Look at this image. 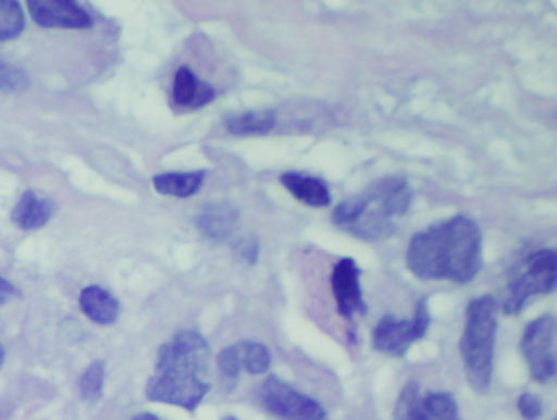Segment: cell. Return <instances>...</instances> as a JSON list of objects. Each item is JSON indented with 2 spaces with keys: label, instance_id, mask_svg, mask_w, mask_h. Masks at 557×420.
I'll use <instances>...</instances> for the list:
<instances>
[{
  "label": "cell",
  "instance_id": "cell-5",
  "mask_svg": "<svg viewBox=\"0 0 557 420\" xmlns=\"http://www.w3.org/2000/svg\"><path fill=\"white\" fill-rule=\"evenodd\" d=\"M557 256L553 249L534 250L521 259L508 273L505 314H518L528 299L537 295H549L556 289Z\"/></svg>",
  "mask_w": 557,
  "mask_h": 420
},
{
  "label": "cell",
  "instance_id": "cell-4",
  "mask_svg": "<svg viewBox=\"0 0 557 420\" xmlns=\"http://www.w3.org/2000/svg\"><path fill=\"white\" fill-rule=\"evenodd\" d=\"M498 305L485 295L472 299L466 309V324L459 341L466 378L474 393H487L494 367Z\"/></svg>",
  "mask_w": 557,
  "mask_h": 420
},
{
  "label": "cell",
  "instance_id": "cell-9",
  "mask_svg": "<svg viewBox=\"0 0 557 420\" xmlns=\"http://www.w3.org/2000/svg\"><path fill=\"white\" fill-rule=\"evenodd\" d=\"M394 420H459L458 404L453 394L422 393L417 381H409L397 397Z\"/></svg>",
  "mask_w": 557,
  "mask_h": 420
},
{
  "label": "cell",
  "instance_id": "cell-23",
  "mask_svg": "<svg viewBox=\"0 0 557 420\" xmlns=\"http://www.w3.org/2000/svg\"><path fill=\"white\" fill-rule=\"evenodd\" d=\"M27 87L28 77L21 70L0 63V90H4V92H22Z\"/></svg>",
  "mask_w": 557,
  "mask_h": 420
},
{
  "label": "cell",
  "instance_id": "cell-15",
  "mask_svg": "<svg viewBox=\"0 0 557 420\" xmlns=\"http://www.w3.org/2000/svg\"><path fill=\"white\" fill-rule=\"evenodd\" d=\"M79 306L90 321L100 325H110L116 322L120 316V302L112 293L102 286H87L83 289Z\"/></svg>",
  "mask_w": 557,
  "mask_h": 420
},
{
  "label": "cell",
  "instance_id": "cell-11",
  "mask_svg": "<svg viewBox=\"0 0 557 420\" xmlns=\"http://www.w3.org/2000/svg\"><path fill=\"white\" fill-rule=\"evenodd\" d=\"M360 267L354 259L338 260L332 270V292H334L337 311L342 318L351 319L355 314H367V302L360 285Z\"/></svg>",
  "mask_w": 557,
  "mask_h": 420
},
{
  "label": "cell",
  "instance_id": "cell-6",
  "mask_svg": "<svg viewBox=\"0 0 557 420\" xmlns=\"http://www.w3.org/2000/svg\"><path fill=\"white\" fill-rule=\"evenodd\" d=\"M429 299L423 296L417 302L416 314L412 319H397L384 316L371 334L373 348L387 357L400 358L409 351L412 344L425 337L430 328Z\"/></svg>",
  "mask_w": 557,
  "mask_h": 420
},
{
  "label": "cell",
  "instance_id": "cell-24",
  "mask_svg": "<svg viewBox=\"0 0 557 420\" xmlns=\"http://www.w3.org/2000/svg\"><path fill=\"white\" fill-rule=\"evenodd\" d=\"M517 407L520 410L521 417L527 420L540 419L541 413H543V403H541L540 397L531 393L521 394L518 397Z\"/></svg>",
  "mask_w": 557,
  "mask_h": 420
},
{
  "label": "cell",
  "instance_id": "cell-21",
  "mask_svg": "<svg viewBox=\"0 0 557 420\" xmlns=\"http://www.w3.org/2000/svg\"><path fill=\"white\" fill-rule=\"evenodd\" d=\"M103 383H106V363L94 361L86 373L81 378V396L86 403L94 404L102 397Z\"/></svg>",
  "mask_w": 557,
  "mask_h": 420
},
{
  "label": "cell",
  "instance_id": "cell-3",
  "mask_svg": "<svg viewBox=\"0 0 557 420\" xmlns=\"http://www.w3.org/2000/svg\"><path fill=\"white\" fill-rule=\"evenodd\" d=\"M412 190L400 175H389L368 185L357 197L342 201L332 221L338 230L367 243L387 239L397 227V220L409 210Z\"/></svg>",
  "mask_w": 557,
  "mask_h": 420
},
{
  "label": "cell",
  "instance_id": "cell-1",
  "mask_svg": "<svg viewBox=\"0 0 557 420\" xmlns=\"http://www.w3.org/2000/svg\"><path fill=\"white\" fill-rule=\"evenodd\" d=\"M406 260L417 279L471 283L484 263L481 230L465 214L432 224L412 236Z\"/></svg>",
  "mask_w": 557,
  "mask_h": 420
},
{
  "label": "cell",
  "instance_id": "cell-7",
  "mask_svg": "<svg viewBox=\"0 0 557 420\" xmlns=\"http://www.w3.org/2000/svg\"><path fill=\"white\" fill-rule=\"evenodd\" d=\"M556 319L553 314L540 316L524 329L521 354L531 378L544 384L556 376Z\"/></svg>",
  "mask_w": 557,
  "mask_h": 420
},
{
  "label": "cell",
  "instance_id": "cell-12",
  "mask_svg": "<svg viewBox=\"0 0 557 420\" xmlns=\"http://www.w3.org/2000/svg\"><path fill=\"white\" fill-rule=\"evenodd\" d=\"M216 90L208 83L198 79L190 67H178L175 74L172 99L178 109L200 110L213 102Z\"/></svg>",
  "mask_w": 557,
  "mask_h": 420
},
{
  "label": "cell",
  "instance_id": "cell-16",
  "mask_svg": "<svg viewBox=\"0 0 557 420\" xmlns=\"http://www.w3.org/2000/svg\"><path fill=\"white\" fill-rule=\"evenodd\" d=\"M239 213L230 203H213L197 218V227L211 240H226L236 227Z\"/></svg>",
  "mask_w": 557,
  "mask_h": 420
},
{
  "label": "cell",
  "instance_id": "cell-14",
  "mask_svg": "<svg viewBox=\"0 0 557 420\" xmlns=\"http://www.w3.org/2000/svg\"><path fill=\"white\" fill-rule=\"evenodd\" d=\"M280 182L296 200L308 207L325 208L331 205V192L321 178L298 174V172H286L280 177Z\"/></svg>",
  "mask_w": 557,
  "mask_h": 420
},
{
  "label": "cell",
  "instance_id": "cell-17",
  "mask_svg": "<svg viewBox=\"0 0 557 420\" xmlns=\"http://www.w3.org/2000/svg\"><path fill=\"white\" fill-rule=\"evenodd\" d=\"M207 171L165 172L152 178L156 192L165 197L190 198L200 192Z\"/></svg>",
  "mask_w": 557,
  "mask_h": 420
},
{
  "label": "cell",
  "instance_id": "cell-13",
  "mask_svg": "<svg viewBox=\"0 0 557 420\" xmlns=\"http://www.w3.org/2000/svg\"><path fill=\"white\" fill-rule=\"evenodd\" d=\"M54 213L57 205L51 198L44 197L35 190H27L12 210V223L24 231L40 230L50 223Z\"/></svg>",
  "mask_w": 557,
  "mask_h": 420
},
{
  "label": "cell",
  "instance_id": "cell-28",
  "mask_svg": "<svg viewBox=\"0 0 557 420\" xmlns=\"http://www.w3.org/2000/svg\"><path fill=\"white\" fill-rule=\"evenodd\" d=\"M2 363H4V348L0 345V367H2Z\"/></svg>",
  "mask_w": 557,
  "mask_h": 420
},
{
  "label": "cell",
  "instance_id": "cell-25",
  "mask_svg": "<svg viewBox=\"0 0 557 420\" xmlns=\"http://www.w3.org/2000/svg\"><path fill=\"white\" fill-rule=\"evenodd\" d=\"M240 256L249 263H256L259 260V239L256 236L247 237V239L240 240L239 247Z\"/></svg>",
  "mask_w": 557,
  "mask_h": 420
},
{
  "label": "cell",
  "instance_id": "cell-26",
  "mask_svg": "<svg viewBox=\"0 0 557 420\" xmlns=\"http://www.w3.org/2000/svg\"><path fill=\"white\" fill-rule=\"evenodd\" d=\"M17 295L18 289L11 282L0 276V306H4L9 299L15 298Z\"/></svg>",
  "mask_w": 557,
  "mask_h": 420
},
{
  "label": "cell",
  "instance_id": "cell-20",
  "mask_svg": "<svg viewBox=\"0 0 557 420\" xmlns=\"http://www.w3.org/2000/svg\"><path fill=\"white\" fill-rule=\"evenodd\" d=\"M25 28L24 9L15 0H0V41L21 37Z\"/></svg>",
  "mask_w": 557,
  "mask_h": 420
},
{
  "label": "cell",
  "instance_id": "cell-19",
  "mask_svg": "<svg viewBox=\"0 0 557 420\" xmlns=\"http://www.w3.org/2000/svg\"><path fill=\"white\" fill-rule=\"evenodd\" d=\"M237 345L239 350L240 367L250 374H263L270 370L272 355L269 348L257 341H243Z\"/></svg>",
  "mask_w": 557,
  "mask_h": 420
},
{
  "label": "cell",
  "instance_id": "cell-29",
  "mask_svg": "<svg viewBox=\"0 0 557 420\" xmlns=\"http://www.w3.org/2000/svg\"><path fill=\"white\" fill-rule=\"evenodd\" d=\"M223 420H237L236 417H226V419Z\"/></svg>",
  "mask_w": 557,
  "mask_h": 420
},
{
  "label": "cell",
  "instance_id": "cell-2",
  "mask_svg": "<svg viewBox=\"0 0 557 420\" xmlns=\"http://www.w3.org/2000/svg\"><path fill=\"white\" fill-rule=\"evenodd\" d=\"M211 348L200 332H177L158 351L146 397L194 412L211 390Z\"/></svg>",
  "mask_w": 557,
  "mask_h": 420
},
{
  "label": "cell",
  "instance_id": "cell-27",
  "mask_svg": "<svg viewBox=\"0 0 557 420\" xmlns=\"http://www.w3.org/2000/svg\"><path fill=\"white\" fill-rule=\"evenodd\" d=\"M133 420H164L161 419V417L156 416V413L151 412H143L138 413V416L135 417Z\"/></svg>",
  "mask_w": 557,
  "mask_h": 420
},
{
  "label": "cell",
  "instance_id": "cell-22",
  "mask_svg": "<svg viewBox=\"0 0 557 420\" xmlns=\"http://www.w3.org/2000/svg\"><path fill=\"white\" fill-rule=\"evenodd\" d=\"M218 370H220L221 381H223L226 391H233L239 381L240 370V358L237 345H231V347L223 348L218 355Z\"/></svg>",
  "mask_w": 557,
  "mask_h": 420
},
{
  "label": "cell",
  "instance_id": "cell-10",
  "mask_svg": "<svg viewBox=\"0 0 557 420\" xmlns=\"http://www.w3.org/2000/svg\"><path fill=\"white\" fill-rule=\"evenodd\" d=\"M28 14L38 27L63 30H89L92 17L73 0H28Z\"/></svg>",
  "mask_w": 557,
  "mask_h": 420
},
{
  "label": "cell",
  "instance_id": "cell-18",
  "mask_svg": "<svg viewBox=\"0 0 557 420\" xmlns=\"http://www.w3.org/2000/svg\"><path fill=\"white\" fill-rule=\"evenodd\" d=\"M224 125L234 136H265L275 128L276 115L272 110H252L231 115Z\"/></svg>",
  "mask_w": 557,
  "mask_h": 420
},
{
  "label": "cell",
  "instance_id": "cell-8",
  "mask_svg": "<svg viewBox=\"0 0 557 420\" xmlns=\"http://www.w3.org/2000/svg\"><path fill=\"white\" fill-rule=\"evenodd\" d=\"M263 409L282 420H327L324 407L272 374L257 391Z\"/></svg>",
  "mask_w": 557,
  "mask_h": 420
}]
</instances>
